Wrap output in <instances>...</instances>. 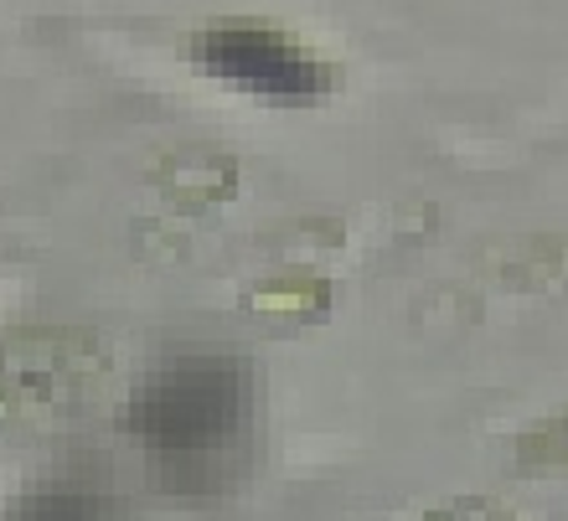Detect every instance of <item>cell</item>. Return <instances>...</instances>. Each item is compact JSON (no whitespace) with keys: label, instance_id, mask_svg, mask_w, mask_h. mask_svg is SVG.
<instances>
[{"label":"cell","instance_id":"cell-1","mask_svg":"<svg viewBox=\"0 0 568 521\" xmlns=\"http://www.w3.org/2000/svg\"><path fill=\"white\" fill-rule=\"evenodd\" d=\"M109 372V346L89 330L0 336V429H42L83 408Z\"/></svg>","mask_w":568,"mask_h":521},{"label":"cell","instance_id":"cell-2","mask_svg":"<svg viewBox=\"0 0 568 521\" xmlns=\"http://www.w3.org/2000/svg\"><path fill=\"white\" fill-rule=\"evenodd\" d=\"M186 58L202 78L258 99H321L336 89V68L274 21H207L186 37Z\"/></svg>","mask_w":568,"mask_h":521},{"label":"cell","instance_id":"cell-3","mask_svg":"<svg viewBox=\"0 0 568 521\" xmlns=\"http://www.w3.org/2000/svg\"><path fill=\"white\" fill-rule=\"evenodd\" d=\"M243 377L233 361H181L135 392V429L161 449H202L243 423Z\"/></svg>","mask_w":568,"mask_h":521},{"label":"cell","instance_id":"cell-4","mask_svg":"<svg viewBox=\"0 0 568 521\" xmlns=\"http://www.w3.org/2000/svg\"><path fill=\"white\" fill-rule=\"evenodd\" d=\"M150 186L181 212L217 207V202L239 196V161L207 145L171 150V155H161V161L150 165Z\"/></svg>","mask_w":568,"mask_h":521},{"label":"cell","instance_id":"cell-5","mask_svg":"<svg viewBox=\"0 0 568 521\" xmlns=\"http://www.w3.org/2000/svg\"><path fill=\"white\" fill-rule=\"evenodd\" d=\"M239 305L258 326H305L331 310V279L315 268H274L243 284Z\"/></svg>","mask_w":568,"mask_h":521},{"label":"cell","instance_id":"cell-6","mask_svg":"<svg viewBox=\"0 0 568 521\" xmlns=\"http://www.w3.org/2000/svg\"><path fill=\"white\" fill-rule=\"evenodd\" d=\"M424 521H511V517L507 511H496V507H486V501H460V507L439 511V517H424Z\"/></svg>","mask_w":568,"mask_h":521}]
</instances>
